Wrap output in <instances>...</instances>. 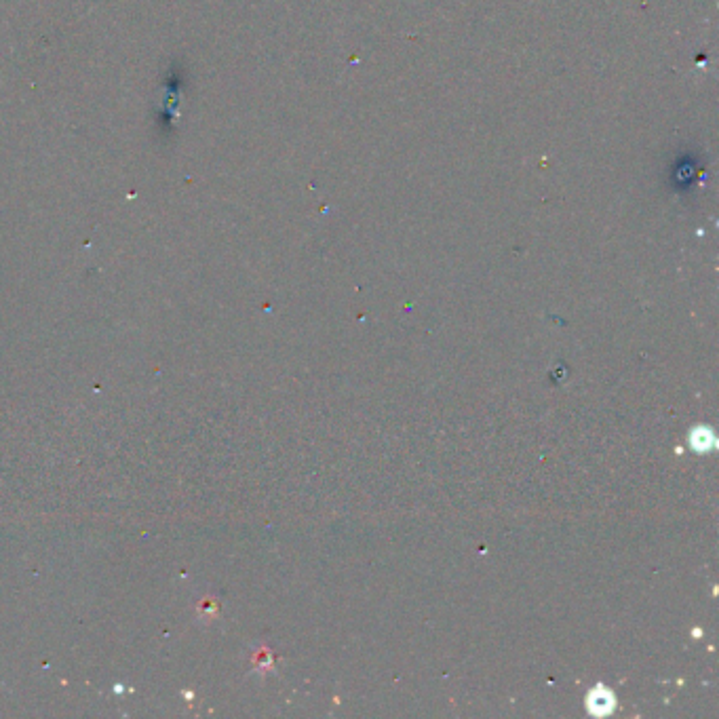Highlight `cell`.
<instances>
[]
</instances>
